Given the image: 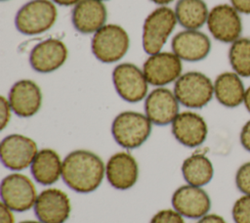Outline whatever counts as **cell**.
Segmentation results:
<instances>
[{"label": "cell", "instance_id": "1", "mask_svg": "<svg viewBox=\"0 0 250 223\" xmlns=\"http://www.w3.org/2000/svg\"><path fill=\"white\" fill-rule=\"evenodd\" d=\"M105 176V165L95 153L87 150L70 152L62 160V178L72 191L88 194L97 190Z\"/></svg>", "mask_w": 250, "mask_h": 223}, {"label": "cell", "instance_id": "2", "mask_svg": "<svg viewBox=\"0 0 250 223\" xmlns=\"http://www.w3.org/2000/svg\"><path fill=\"white\" fill-rule=\"evenodd\" d=\"M152 123L145 113L126 111L118 113L111 124V134L115 142L124 149L142 146L151 133Z\"/></svg>", "mask_w": 250, "mask_h": 223}, {"label": "cell", "instance_id": "3", "mask_svg": "<svg viewBox=\"0 0 250 223\" xmlns=\"http://www.w3.org/2000/svg\"><path fill=\"white\" fill-rule=\"evenodd\" d=\"M178 23L175 11L160 6L147 15L143 24L142 44L148 55L161 52Z\"/></svg>", "mask_w": 250, "mask_h": 223}, {"label": "cell", "instance_id": "4", "mask_svg": "<svg viewBox=\"0 0 250 223\" xmlns=\"http://www.w3.org/2000/svg\"><path fill=\"white\" fill-rule=\"evenodd\" d=\"M130 38L122 26L105 23L96 31L91 40L93 55L102 63L111 64L120 61L128 52Z\"/></svg>", "mask_w": 250, "mask_h": 223}, {"label": "cell", "instance_id": "5", "mask_svg": "<svg viewBox=\"0 0 250 223\" xmlns=\"http://www.w3.org/2000/svg\"><path fill=\"white\" fill-rule=\"evenodd\" d=\"M173 92L182 106L201 109L214 97V82L200 71H188L175 81Z\"/></svg>", "mask_w": 250, "mask_h": 223}, {"label": "cell", "instance_id": "6", "mask_svg": "<svg viewBox=\"0 0 250 223\" xmlns=\"http://www.w3.org/2000/svg\"><path fill=\"white\" fill-rule=\"evenodd\" d=\"M58 10L51 0H31L17 13L15 25L25 35H35L49 30L56 22Z\"/></svg>", "mask_w": 250, "mask_h": 223}, {"label": "cell", "instance_id": "7", "mask_svg": "<svg viewBox=\"0 0 250 223\" xmlns=\"http://www.w3.org/2000/svg\"><path fill=\"white\" fill-rule=\"evenodd\" d=\"M0 195L1 202L17 212L33 207L38 196L32 180L20 172L11 173L2 179Z\"/></svg>", "mask_w": 250, "mask_h": 223}, {"label": "cell", "instance_id": "8", "mask_svg": "<svg viewBox=\"0 0 250 223\" xmlns=\"http://www.w3.org/2000/svg\"><path fill=\"white\" fill-rule=\"evenodd\" d=\"M112 82L117 94L129 103H138L148 94L149 84L143 69L131 63H122L114 67Z\"/></svg>", "mask_w": 250, "mask_h": 223}, {"label": "cell", "instance_id": "9", "mask_svg": "<svg viewBox=\"0 0 250 223\" xmlns=\"http://www.w3.org/2000/svg\"><path fill=\"white\" fill-rule=\"evenodd\" d=\"M207 27L213 38L231 44L241 37L243 25L241 14L230 4H219L210 11Z\"/></svg>", "mask_w": 250, "mask_h": 223}, {"label": "cell", "instance_id": "10", "mask_svg": "<svg viewBox=\"0 0 250 223\" xmlns=\"http://www.w3.org/2000/svg\"><path fill=\"white\" fill-rule=\"evenodd\" d=\"M37 145L31 138L21 134H10L0 144V157L3 165L13 171L30 167L36 154Z\"/></svg>", "mask_w": 250, "mask_h": 223}, {"label": "cell", "instance_id": "11", "mask_svg": "<svg viewBox=\"0 0 250 223\" xmlns=\"http://www.w3.org/2000/svg\"><path fill=\"white\" fill-rule=\"evenodd\" d=\"M142 69L148 84L155 87L175 82L183 74L182 60L173 52L161 51L148 55Z\"/></svg>", "mask_w": 250, "mask_h": 223}, {"label": "cell", "instance_id": "12", "mask_svg": "<svg viewBox=\"0 0 250 223\" xmlns=\"http://www.w3.org/2000/svg\"><path fill=\"white\" fill-rule=\"evenodd\" d=\"M33 208L42 223H64L70 215L71 203L63 191L48 188L38 194Z\"/></svg>", "mask_w": 250, "mask_h": 223}, {"label": "cell", "instance_id": "13", "mask_svg": "<svg viewBox=\"0 0 250 223\" xmlns=\"http://www.w3.org/2000/svg\"><path fill=\"white\" fill-rule=\"evenodd\" d=\"M180 103L173 91L156 87L145 99V114L152 124L163 126L173 122L180 113Z\"/></svg>", "mask_w": 250, "mask_h": 223}, {"label": "cell", "instance_id": "14", "mask_svg": "<svg viewBox=\"0 0 250 223\" xmlns=\"http://www.w3.org/2000/svg\"><path fill=\"white\" fill-rule=\"evenodd\" d=\"M173 208L181 215L190 219H199L209 213L211 199L202 187L183 185L172 195Z\"/></svg>", "mask_w": 250, "mask_h": 223}, {"label": "cell", "instance_id": "15", "mask_svg": "<svg viewBox=\"0 0 250 223\" xmlns=\"http://www.w3.org/2000/svg\"><path fill=\"white\" fill-rule=\"evenodd\" d=\"M171 125L175 139L188 148L201 146L208 135V125L203 116L191 111L180 112Z\"/></svg>", "mask_w": 250, "mask_h": 223}, {"label": "cell", "instance_id": "16", "mask_svg": "<svg viewBox=\"0 0 250 223\" xmlns=\"http://www.w3.org/2000/svg\"><path fill=\"white\" fill-rule=\"evenodd\" d=\"M67 56V47L62 40L49 38L32 48L29 54V64L35 71L49 73L59 69L65 63Z\"/></svg>", "mask_w": 250, "mask_h": 223}, {"label": "cell", "instance_id": "17", "mask_svg": "<svg viewBox=\"0 0 250 223\" xmlns=\"http://www.w3.org/2000/svg\"><path fill=\"white\" fill-rule=\"evenodd\" d=\"M171 47L182 61L199 62L209 55L211 40L199 29H185L173 37Z\"/></svg>", "mask_w": 250, "mask_h": 223}, {"label": "cell", "instance_id": "18", "mask_svg": "<svg viewBox=\"0 0 250 223\" xmlns=\"http://www.w3.org/2000/svg\"><path fill=\"white\" fill-rule=\"evenodd\" d=\"M8 101L14 113L20 117L36 114L42 105V92L36 82L21 79L14 83L8 95Z\"/></svg>", "mask_w": 250, "mask_h": 223}, {"label": "cell", "instance_id": "19", "mask_svg": "<svg viewBox=\"0 0 250 223\" xmlns=\"http://www.w3.org/2000/svg\"><path fill=\"white\" fill-rule=\"evenodd\" d=\"M105 177L113 188L121 191L131 189L139 178V165L128 152L113 154L105 164Z\"/></svg>", "mask_w": 250, "mask_h": 223}, {"label": "cell", "instance_id": "20", "mask_svg": "<svg viewBox=\"0 0 250 223\" xmlns=\"http://www.w3.org/2000/svg\"><path fill=\"white\" fill-rule=\"evenodd\" d=\"M106 18V8L104 2L99 0H80L71 14L73 26L84 34H94L105 24Z\"/></svg>", "mask_w": 250, "mask_h": 223}, {"label": "cell", "instance_id": "21", "mask_svg": "<svg viewBox=\"0 0 250 223\" xmlns=\"http://www.w3.org/2000/svg\"><path fill=\"white\" fill-rule=\"evenodd\" d=\"M214 82V97L224 107L237 108L243 104L246 87L242 77L234 71L220 73Z\"/></svg>", "mask_w": 250, "mask_h": 223}, {"label": "cell", "instance_id": "22", "mask_svg": "<svg viewBox=\"0 0 250 223\" xmlns=\"http://www.w3.org/2000/svg\"><path fill=\"white\" fill-rule=\"evenodd\" d=\"M62 160L60 155L50 148L39 150L30 165L33 179L43 186L55 184L62 177Z\"/></svg>", "mask_w": 250, "mask_h": 223}, {"label": "cell", "instance_id": "23", "mask_svg": "<svg viewBox=\"0 0 250 223\" xmlns=\"http://www.w3.org/2000/svg\"><path fill=\"white\" fill-rule=\"evenodd\" d=\"M181 169L186 182L197 187L207 185L214 176L213 163L204 154L189 156L184 160Z\"/></svg>", "mask_w": 250, "mask_h": 223}, {"label": "cell", "instance_id": "24", "mask_svg": "<svg viewBox=\"0 0 250 223\" xmlns=\"http://www.w3.org/2000/svg\"><path fill=\"white\" fill-rule=\"evenodd\" d=\"M174 11L185 29H199L207 22L210 10L203 0H178Z\"/></svg>", "mask_w": 250, "mask_h": 223}, {"label": "cell", "instance_id": "25", "mask_svg": "<svg viewBox=\"0 0 250 223\" xmlns=\"http://www.w3.org/2000/svg\"><path fill=\"white\" fill-rule=\"evenodd\" d=\"M229 62L232 71L242 78L250 77V37L241 36L230 44Z\"/></svg>", "mask_w": 250, "mask_h": 223}, {"label": "cell", "instance_id": "26", "mask_svg": "<svg viewBox=\"0 0 250 223\" xmlns=\"http://www.w3.org/2000/svg\"><path fill=\"white\" fill-rule=\"evenodd\" d=\"M234 223H250V195H241L231 207Z\"/></svg>", "mask_w": 250, "mask_h": 223}, {"label": "cell", "instance_id": "27", "mask_svg": "<svg viewBox=\"0 0 250 223\" xmlns=\"http://www.w3.org/2000/svg\"><path fill=\"white\" fill-rule=\"evenodd\" d=\"M234 182L242 195H250V160L243 162L236 170Z\"/></svg>", "mask_w": 250, "mask_h": 223}, {"label": "cell", "instance_id": "28", "mask_svg": "<svg viewBox=\"0 0 250 223\" xmlns=\"http://www.w3.org/2000/svg\"><path fill=\"white\" fill-rule=\"evenodd\" d=\"M149 223H185V220L184 216L174 208H166L156 212L151 217Z\"/></svg>", "mask_w": 250, "mask_h": 223}, {"label": "cell", "instance_id": "29", "mask_svg": "<svg viewBox=\"0 0 250 223\" xmlns=\"http://www.w3.org/2000/svg\"><path fill=\"white\" fill-rule=\"evenodd\" d=\"M12 112L13 111L8 101V98L1 96L0 97V128L1 130H3L9 124Z\"/></svg>", "mask_w": 250, "mask_h": 223}, {"label": "cell", "instance_id": "30", "mask_svg": "<svg viewBox=\"0 0 250 223\" xmlns=\"http://www.w3.org/2000/svg\"><path fill=\"white\" fill-rule=\"evenodd\" d=\"M239 141L242 148L250 153V119L243 124L239 133Z\"/></svg>", "mask_w": 250, "mask_h": 223}, {"label": "cell", "instance_id": "31", "mask_svg": "<svg viewBox=\"0 0 250 223\" xmlns=\"http://www.w3.org/2000/svg\"><path fill=\"white\" fill-rule=\"evenodd\" d=\"M14 210L8 207L3 202L0 203V223H15Z\"/></svg>", "mask_w": 250, "mask_h": 223}, {"label": "cell", "instance_id": "32", "mask_svg": "<svg viewBox=\"0 0 250 223\" xmlns=\"http://www.w3.org/2000/svg\"><path fill=\"white\" fill-rule=\"evenodd\" d=\"M229 2L240 14L250 15V0H229Z\"/></svg>", "mask_w": 250, "mask_h": 223}, {"label": "cell", "instance_id": "33", "mask_svg": "<svg viewBox=\"0 0 250 223\" xmlns=\"http://www.w3.org/2000/svg\"><path fill=\"white\" fill-rule=\"evenodd\" d=\"M196 223H227L225 218L216 213H208L197 220Z\"/></svg>", "mask_w": 250, "mask_h": 223}, {"label": "cell", "instance_id": "34", "mask_svg": "<svg viewBox=\"0 0 250 223\" xmlns=\"http://www.w3.org/2000/svg\"><path fill=\"white\" fill-rule=\"evenodd\" d=\"M51 1H53L55 4L68 7V6H75L80 0H51Z\"/></svg>", "mask_w": 250, "mask_h": 223}, {"label": "cell", "instance_id": "35", "mask_svg": "<svg viewBox=\"0 0 250 223\" xmlns=\"http://www.w3.org/2000/svg\"><path fill=\"white\" fill-rule=\"evenodd\" d=\"M243 105L247 112L250 113V85L246 87L245 95H244V100H243Z\"/></svg>", "mask_w": 250, "mask_h": 223}, {"label": "cell", "instance_id": "36", "mask_svg": "<svg viewBox=\"0 0 250 223\" xmlns=\"http://www.w3.org/2000/svg\"><path fill=\"white\" fill-rule=\"evenodd\" d=\"M150 1L157 4V5H160V6H166L167 4L171 3L174 0H150Z\"/></svg>", "mask_w": 250, "mask_h": 223}, {"label": "cell", "instance_id": "37", "mask_svg": "<svg viewBox=\"0 0 250 223\" xmlns=\"http://www.w3.org/2000/svg\"><path fill=\"white\" fill-rule=\"evenodd\" d=\"M20 223H42L41 221H36V220H24V221H21Z\"/></svg>", "mask_w": 250, "mask_h": 223}, {"label": "cell", "instance_id": "38", "mask_svg": "<svg viewBox=\"0 0 250 223\" xmlns=\"http://www.w3.org/2000/svg\"><path fill=\"white\" fill-rule=\"evenodd\" d=\"M99 1H102V2H104V1H108V0H99Z\"/></svg>", "mask_w": 250, "mask_h": 223}, {"label": "cell", "instance_id": "39", "mask_svg": "<svg viewBox=\"0 0 250 223\" xmlns=\"http://www.w3.org/2000/svg\"><path fill=\"white\" fill-rule=\"evenodd\" d=\"M1 1H7V0H1Z\"/></svg>", "mask_w": 250, "mask_h": 223}]
</instances>
